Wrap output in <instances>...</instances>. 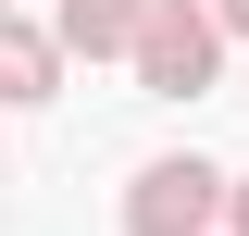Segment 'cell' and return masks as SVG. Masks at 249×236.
Segmentation results:
<instances>
[{"label":"cell","mask_w":249,"mask_h":236,"mask_svg":"<svg viewBox=\"0 0 249 236\" xmlns=\"http://www.w3.org/2000/svg\"><path fill=\"white\" fill-rule=\"evenodd\" d=\"M124 62H137V87H150V100H199V87L224 75V25H212V0H137Z\"/></svg>","instance_id":"6da1fadb"},{"label":"cell","mask_w":249,"mask_h":236,"mask_svg":"<svg viewBox=\"0 0 249 236\" xmlns=\"http://www.w3.org/2000/svg\"><path fill=\"white\" fill-rule=\"evenodd\" d=\"M212 224H224V174L199 162V149L137 162V186H124V236H212Z\"/></svg>","instance_id":"7a4b0ae2"},{"label":"cell","mask_w":249,"mask_h":236,"mask_svg":"<svg viewBox=\"0 0 249 236\" xmlns=\"http://www.w3.org/2000/svg\"><path fill=\"white\" fill-rule=\"evenodd\" d=\"M25 100H62V37L0 0V112H25Z\"/></svg>","instance_id":"3957f363"},{"label":"cell","mask_w":249,"mask_h":236,"mask_svg":"<svg viewBox=\"0 0 249 236\" xmlns=\"http://www.w3.org/2000/svg\"><path fill=\"white\" fill-rule=\"evenodd\" d=\"M62 62H124V37H137V0H62L50 13Z\"/></svg>","instance_id":"277c9868"},{"label":"cell","mask_w":249,"mask_h":236,"mask_svg":"<svg viewBox=\"0 0 249 236\" xmlns=\"http://www.w3.org/2000/svg\"><path fill=\"white\" fill-rule=\"evenodd\" d=\"M224 224H237V236H249V174H224Z\"/></svg>","instance_id":"5b68a950"},{"label":"cell","mask_w":249,"mask_h":236,"mask_svg":"<svg viewBox=\"0 0 249 236\" xmlns=\"http://www.w3.org/2000/svg\"><path fill=\"white\" fill-rule=\"evenodd\" d=\"M212 25H224V37H249V0H212Z\"/></svg>","instance_id":"8992f818"}]
</instances>
